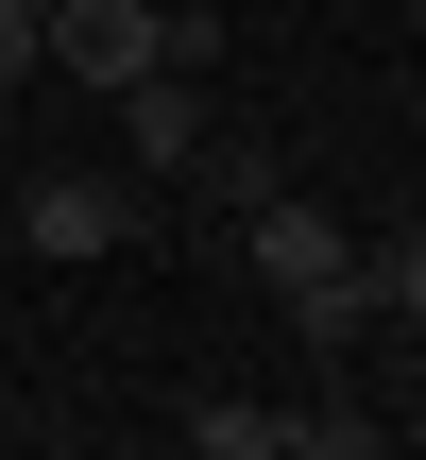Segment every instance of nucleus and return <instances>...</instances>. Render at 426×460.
Returning <instances> with one entry per match:
<instances>
[{
  "label": "nucleus",
  "mask_w": 426,
  "mask_h": 460,
  "mask_svg": "<svg viewBox=\"0 0 426 460\" xmlns=\"http://www.w3.org/2000/svg\"><path fill=\"white\" fill-rule=\"evenodd\" d=\"M205 51H222V17H205V0H171V17H154V0H51V68H68V85H102V102H120V85H154V68H205Z\"/></svg>",
  "instance_id": "nucleus-1"
},
{
  "label": "nucleus",
  "mask_w": 426,
  "mask_h": 460,
  "mask_svg": "<svg viewBox=\"0 0 426 460\" xmlns=\"http://www.w3.org/2000/svg\"><path fill=\"white\" fill-rule=\"evenodd\" d=\"M120 222H137V171H34V188H17V239H34V256H68V273H85V256H120Z\"/></svg>",
  "instance_id": "nucleus-2"
},
{
  "label": "nucleus",
  "mask_w": 426,
  "mask_h": 460,
  "mask_svg": "<svg viewBox=\"0 0 426 460\" xmlns=\"http://www.w3.org/2000/svg\"><path fill=\"white\" fill-rule=\"evenodd\" d=\"M120 154H137V188H188V171H205V102H188V68L120 85Z\"/></svg>",
  "instance_id": "nucleus-3"
},
{
  "label": "nucleus",
  "mask_w": 426,
  "mask_h": 460,
  "mask_svg": "<svg viewBox=\"0 0 426 460\" xmlns=\"http://www.w3.org/2000/svg\"><path fill=\"white\" fill-rule=\"evenodd\" d=\"M239 256H256V273H273V290H324V273H342V256H359V239H342V222H324V205H290V188H273V205H239Z\"/></svg>",
  "instance_id": "nucleus-4"
},
{
  "label": "nucleus",
  "mask_w": 426,
  "mask_h": 460,
  "mask_svg": "<svg viewBox=\"0 0 426 460\" xmlns=\"http://www.w3.org/2000/svg\"><path fill=\"white\" fill-rule=\"evenodd\" d=\"M290 341H376V273H359V256H342V273H324V290H290Z\"/></svg>",
  "instance_id": "nucleus-5"
},
{
  "label": "nucleus",
  "mask_w": 426,
  "mask_h": 460,
  "mask_svg": "<svg viewBox=\"0 0 426 460\" xmlns=\"http://www.w3.org/2000/svg\"><path fill=\"white\" fill-rule=\"evenodd\" d=\"M273 427H290V410H256V393H205V410H188V460H273Z\"/></svg>",
  "instance_id": "nucleus-6"
},
{
  "label": "nucleus",
  "mask_w": 426,
  "mask_h": 460,
  "mask_svg": "<svg viewBox=\"0 0 426 460\" xmlns=\"http://www.w3.org/2000/svg\"><path fill=\"white\" fill-rule=\"evenodd\" d=\"M359 273H376V307H410V324H426V222H410V239H376Z\"/></svg>",
  "instance_id": "nucleus-7"
},
{
  "label": "nucleus",
  "mask_w": 426,
  "mask_h": 460,
  "mask_svg": "<svg viewBox=\"0 0 426 460\" xmlns=\"http://www.w3.org/2000/svg\"><path fill=\"white\" fill-rule=\"evenodd\" d=\"M273 460H376V427L359 410H307V427H273Z\"/></svg>",
  "instance_id": "nucleus-8"
},
{
  "label": "nucleus",
  "mask_w": 426,
  "mask_h": 460,
  "mask_svg": "<svg viewBox=\"0 0 426 460\" xmlns=\"http://www.w3.org/2000/svg\"><path fill=\"white\" fill-rule=\"evenodd\" d=\"M17 68H51V0H0V85Z\"/></svg>",
  "instance_id": "nucleus-9"
}]
</instances>
